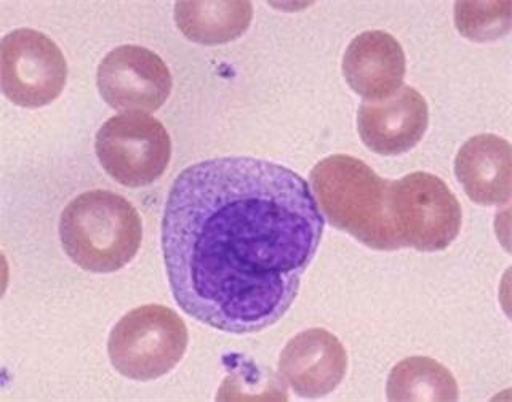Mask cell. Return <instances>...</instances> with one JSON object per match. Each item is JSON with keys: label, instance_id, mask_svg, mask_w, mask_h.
Segmentation results:
<instances>
[{"label": "cell", "instance_id": "obj_11", "mask_svg": "<svg viewBox=\"0 0 512 402\" xmlns=\"http://www.w3.org/2000/svg\"><path fill=\"white\" fill-rule=\"evenodd\" d=\"M407 60L391 34L367 31L352 39L343 57L344 79L367 101H383L404 84Z\"/></svg>", "mask_w": 512, "mask_h": 402}, {"label": "cell", "instance_id": "obj_5", "mask_svg": "<svg viewBox=\"0 0 512 402\" xmlns=\"http://www.w3.org/2000/svg\"><path fill=\"white\" fill-rule=\"evenodd\" d=\"M388 210L399 249L439 252L460 233V202L444 181L431 173L415 172L391 181Z\"/></svg>", "mask_w": 512, "mask_h": 402}, {"label": "cell", "instance_id": "obj_10", "mask_svg": "<svg viewBox=\"0 0 512 402\" xmlns=\"http://www.w3.org/2000/svg\"><path fill=\"white\" fill-rule=\"evenodd\" d=\"M348 356L335 335L325 329L304 330L280 353V377L301 398L327 396L343 382Z\"/></svg>", "mask_w": 512, "mask_h": 402}, {"label": "cell", "instance_id": "obj_12", "mask_svg": "<svg viewBox=\"0 0 512 402\" xmlns=\"http://www.w3.org/2000/svg\"><path fill=\"white\" fill-rule=\"evenodd\" d=\"M455 173L469 199L476 204H508L512 191V149L509 141L490 133L469 138L458 151Z\"/></svg>", "mask_w": 512, "mask_h": 402}, {"label": "cell", "instance_id": "obj_6", "mask_svg": "<svg viewBox=\"0 0 512 402\" xmlns=\"http://www.w3.org/2000/svg\"><path fill=\"white\" fill-rule=\"evenodd\" d=\"M95 151L109 177L127 188L159 180L172 157V141L162 122L146 113L114 116L98 130Z\"/></svg>", "mask_w": 512, "mask_h": 402}, {"label": "cell", "instance_id": "obj_2", "mask_svg": "<svg viewBox=\"0 0 512 402\" xmlns=\"http://www.w3.org/2000/svg\"><path fill=\"white\" fill-rule=\"evenodd\" d=\"M63 249L90 273H114L132 262L143 241L135 207L119 194L95 189L69 202L60 220Z\"/></svg>", "mask_w": 512, "mask_h": 402}, {"label": "cell", "instance_id": "obj_4", "mask_svg": "<svg viewBox=\"0 0 512 402\" xmlns=\"http://www.w3.org/2000/svg\"><path fill=\"white\" fill-rule=\"evenodd\" d=\"M188 348V327L162 305H144L125 314L108 342L112 366L124 377L149 382L175 369Z\"/></svg>", "mask_w": 512, "mask_h": 402}, {"label": "cell", "instance_id": "obj_13", "mask_svg": "<svg viewBox=\"0 0 512 402\" xmlns=\"http://www.w3.org/2000/svg\"><path fill=\"white\" fill-rule=\"evenodd\" d=\"M253 20L252 2L205 0L178 2L176 26L189 41L200 45H223L236 41Z\"/></svg>", "mask_w": 512, "mask_h": 402}, {"label": "cell", "instance_id": "obj_1", "mask_svg": "<svg viewBox=\"0 0 512 402\" xmlns=\"http://www.w3.org/2000/svg\"><path fill=\"white\" fill-rule=\"evenodd\" d=\"M324 217L308 181L276 162L218 157L176 177L162 222L175 302L229 334L274 326L316 257Z\"/></svg>", "mask_w": 512, "mask_h": 402}, {"label": "cell", "instance_id": "obj_15", "mask_svg": "<svg viewBox=\"0 0 512 402\" xmlns=\"http://www.w3.org/2000/svg\"><path fill=\"white\" fill-rule=\"evenodd\" d=\"M511 10V2H458L456 29L469 41H496L511 31Z\"/></svg>", "mask_w": 512, "mask_h": 402}, {"label": "cell", "instance_id": "obj_9", "mask_svg": "<svg viewBox=\"0 0 512 402\" xmlns=\"http://www.w3.org/2000/svg\"><path fill=\"white\" fill-rule=\"evenodd\" d=\"M428 125V103L413 87L400 89L388 100L367 101L357 114L360 138L381 156H399L415 148Z\"/></svg>", "mask_w": 512, "mask_h": 402}, {"label": "cell", "instance_id": "obj_14", "mask_svg": "<svg viewBox=\"0 0 512 402\" xmlns=\"http://www.w3.org/2000/svg\"><path fill=\"white\" fill-rule=\"evenodd\" d=\"M391 402H455L458 383L447 367L436 359L413 356L392 367L388 378Z\"/></svg>", "mask_w": 512, "mask_h": 402}, {"label": "cell", "instance_id": "obj_3", "mask_svg": "<svg viewBox=\"0 0 512 402\" xmlns=\"http://www.w3.org/2000/svg\"><path fill=\"white\" fill-rule=\"evenodd\" d=\"M389 185L356 157L336 154L312 169L311 186L328 222L364 246L397 250L389 222Z\"/></svg>", "mask_w": 512, "mask_h": 402}, {"label": "cell", "instance_id": "obj_8", "mask_svg": "<svg viewBox=\"0 0 512 402\" xmlns=\"http://www.w3.org/2000/svg\"><path fill=\"white\" fill-rule=\"evenodd\" d=\"M96 82L103 100L125 113H154L164 106L173 87L164 60L138 45L109 52L100 63Z\"/></svg>", "mask_w": 512, "mask_h": 402}, {"label": "cell", "instance_id": "obj_7", "mask_svg": "<svg viewBox=\"0 0 512 402\" xmlns=\"http://www.w3.org/2000/svg\"><path fill=\"white\" fill-rule=\"evenodd\" d=\"M68 79L63 52L34 29H16L0 44V84L13 105L36 109L60 97Z\"/></svg>", "mask_w": 512, "mask_h": 402}]
</instances>
